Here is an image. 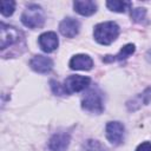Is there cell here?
Instances as JSON below:
<instances>
[{
	"instance_id": "obj_8",
	"label": "cell",
	"mask_w": 151,
	"mask_h": 151,
	"mask_svg": "<svg viewBox=\"0 0 151 151\" xmlns=\"http://www.w3.org/2000/svg\"><path fill=\"white\" fill-rule=\"evenodd\" d=\"M38 41H39L40 48L46 53L53 52L58 47V44H59L58 35L54 32H45V33H42L39 37Z\"/></svg>"
},
{
	"instance_id": "obj_17",
	"label": "cell",
	"mask_w": 151,
	"mask_h": 151,
	"mask_svg": "<svg viewBox=\"0 0 151 151\" xmlns=\"http://www.w3.org/2000/svg\"><path fill=\"white\" fill-rule=\"evenodd\" d=\"M15 9V2L12 0H2L1 1V14L4 17H9L13 14Z\"/></svg>"
},
{
	"instance_id": "obj_14",
	"label": "cell",
	"mask_w": 151,
	"mask_h": 151,
	"mask_svg": "<svg viewBox=\"0 0 151 151\" xmlns=\"http://www.w3.org/2000/svg\"><path fill=\"white\" fill-rule=\"evenodd\" d=\"M133 52H134V45L133 44H127V45H125L120 48L119 53H117L116 55H106L105 58H103V61H105V63L120 61V60L126 59L131 54H133Z\"/></svg>"
},
{
	"instance_id": "obj_20",
	"label": "cell",
	"mask_w": 151,
	"mask_h": 151,
	"mask_svg": "<svg viewBox=\"0 0 151 151\" xmlns=\"http://www.w3.org/2000/svg\"><path fill=\"white\" fill-rule=\"evenodd\" d=\"M136 151H151V143H149V142L142 143L140 145H138Z\"/></svg>"
},
{
	"instance_id": "obj_13",
	"label": "cell",
	"mask_w": 151,
	"mask_h": 151,
	"mask_svg": "<svg viewBox=\"0 0 151 151\" xmlns=\"http://www.w3.org/2000/svg\"><path fill=\"white\" fill-rule=\"evenodd\" d=\"M73 7L77 13H79L80 15H84V17L92 15L97 11L96 2L91 1V0H77L73 2Z\"/></svg>"
},
{
	"instance_id": "obj_15",
	"label": "cell",
	"mask_w": 151,
	"mask_h": 151,
	"mask_svg": "<svg viewBox=\"0 0 151 151\" xmlns=\"http://www.w3.org/2000/svg\"><path fill=\"white\" fill-rule=\"evenodd\" d=\"M106 6L113 11V12H118V13H123L125 12L127 8L131 7V2L129 1H118V0H113V1H107Z\"/></svg>"
},
{
	"instance_id": "obj_19",
	"label": "cell",
	"mask_w": 151,
	"mask_h": 151,
	"mask_svg": "<svg viewBox=\"0 0 151 151\" xmlns=\"http://www.w3.org/2000/svg\"><path fill=\"white\" fill-rule=\"evenodd\" d=\"M50 84H51V88H52V91H53L54 94H58V96L66 94V93H65V90H64V86L60 85L58 81H55V80H51Z\"/></svg>"
},
{
	"instance_id": "obj_11",
	"label": "cell",
	"mask_w": 151,
	"mask_h": 151,
	"mask_svg": "<svg viewBox=\"0 0 151 151\" xmlns=\"http://www.w3.org/2000/svg\"><path fill=\"white\" fill-rule=\"evenodd\" d=\"M92 66H93V60L87 54H76L70 60V68L71 70L87 71V70H91Z\"/></svg>"
},
{
	"instance_id": "obj_18",
	"label": "cell",
	"mask_w": 151,
	"mask_h": 151,
	"mask_svg": "<svg viewBox=\"0 0 151 151\" xmlns=\"http://www.w3.org/2000/svg\"><path fill=\"white\" fill-rule=\"evenodd\" d=\"M145 14H146V9H145V8L138 7V8L131 9V18H132L133 21H136V22H140V21L145 18Z\"/></svg>"
},
{
	"instance_id": "obj_4",
	"label": "cell",
	"mask_w": 151,
	"mask_h": 151,
	"mask_svg": "<svg viewBox=\"0 0 151 151\" xmlns=\"http://www.w3.org/2000/svg\"><path fill=\"white\" fill-rule=\"evenodd\" d=\"M90 81L91 79L88 77H85V76H70L65 79L64 81V90H65V93L67 94H71V93H74V92H80L83 90H85L88 85H90Z\"/></svg>"
},
{
	"instance_id": "obj_12",
	"label": "cell",
	"mask_w": 151,
	"mask_h": 151,
	"mask_svg": "<svg viewBox=\"0 0 151 151\" xmlns=\"http://www.w3.org/2000/svg\"><path fill=\"white\" fill-rule=\"evenodd\" d=\"M150 100H151V86L147 87L145 91H143L140 94H138V96L133 97L131 100H129L126 106L130 111H136L139 107H142L143 105L149 104Z\"/></svg>"
},
{
	"instance_id": "obj_10",
	"label": "cell",
	"mask_w": 151,
	"mask_h": 151,
	"mask_svg": "<svg viewBox=\"0 0 151 151\" xmlns=\"http://www.w3.org/2000/svg\"><path fill=\"white\" fill-rule=\"evenodd\" d=\"M70 144L68 132H57L50 139L48 146L52 151H65Z\"/></svg>"
},
{
	"instance_id": "obj_2",
	"label": "cell",
	"mask_w": 151,
	"mask_h": 151,
	"mask_svg": "<svg viewBox=\"0 0 151 151\" xmlns=\"http://www.w3.org/2000/svg\"><path fill=\"white\" fill-rule=\"evenodd\" d=\"M21 22L28 28L41 27L45 22V15L42 8L35 4L28 5L21 14Z\"/></svg>"
},
{
	"instance_id": "obj_16",
	"label": "cell",
	"mask_w": 151,
	"mask_h": 151,
	"mask_svg": "<svg viewBox=\"0 0 151 151\" xmlns=\"http://www.w3.org/2000/svg\"><path fill=\"white\" fill-rule=\"evenodd\" d=\"M83 151H109V149L98 140L88 139L83 144Z\"/></svg>"
},
{
	"instance_id": "obj_7",
	"label": "cell",
	"mask_w": 151,
	"mask_h": 151,
	"mask_svg": "<svg viewBox=\"0 0 151 151\" xmlns=\"http://www.w3.org/2000/svg\"><path fill=\"white\" fill-rule=\"evenodd\" d=\"M29 66L33 71L38 72V73H47L52 70L53 67V61L51 58L45 57V55H34L31 61H29Z\"/></svg>"
},
{
	"instance_id": "obj_5",
	"label": "cell",
	"mask_w": 151,
	"mask_h": 151,
	"mask_svg": "<svg viewBox=\"0 0 151 151\" xmlns=\"http://www.w3.org/2000/svg\"><path fill=\"white\" fill-rule=\"evenodd\" d=\"M124 131L125 127L122 123L119 122H110L106 125L105 132H106V138L111 144L118 145L123 142L124 139Z\"/></svg>"
},
{
	"instance_id": "obj_6",
	"label": "cell",
	"mask_w": 151,
	"mask_h": 151,
	"mask_svg": "<svg viewBox=\"0 0 151 151\" xmlns=\"http://www.w3.org/2000/svg\"><path fill=\"white\" fill-rule=\"evenodd\" d=\"M19 40V31L12 26L1 22V50L9 47Z\"/></svg>"
},
{
	"instance_id": "obj_9",
	"label": "cell",
	"mask_w": 151,
	"mask_h": 151,
	"mask_svg": "<svg viewBox=\"0 0 151 151\" xmlns=\"http://www.w3.org/2000/svg\"><path fill=\"white\" fill-rule=\"evenodd\" d=\"M79 28H80L79 21L73 18H66V19L61 20V22L59 24V31L66 38L76 37L79 32Z\"/></svg>"
},
{
	"instance_id": "obj_3",
	"label": "cell",
	"mask_w": 151,
	"mask_h": 151,
	"mask_svg": "<svg viewBox=\"0 0 151 151\" xmlns=\"http://www.w3.org/2000/svg\"><path fill=\"white\" fill-rule=\"evenodd\" d=\"M81 107L83 110L92 113H101L104 111V104H103V97L101 93L98 90H88L81 100Z\"/></svg>"
},
{
	"instance_id": "obj_1",
	"label": "cell",
	"mask_w": 151,
	"mask_h": 151,
	"mask_svg": "<svg viewBox=\"0 0 151 151\" xmlns=\"http://www.w3.org/2000/svg\"><path fill=\"white\" fill-rule=\"evenodd\" d=\"M119 34V27L113 21L100 22L94 26L93 35L97 42L101 45H110L113 42Z\"/></svg>"
}]
</instances>
